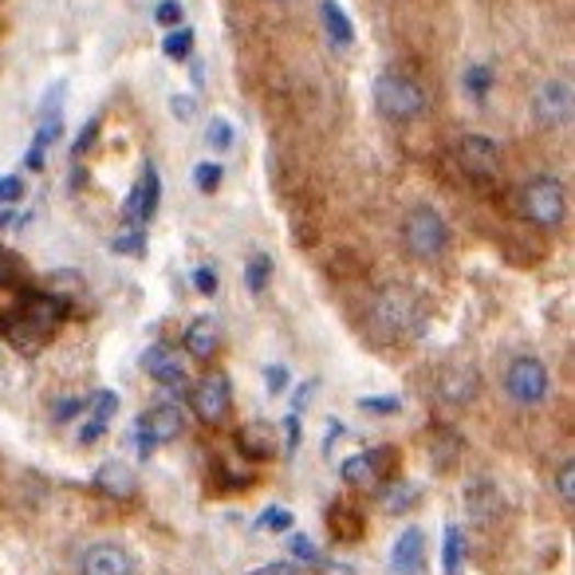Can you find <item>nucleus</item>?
Listing matches in <instances>:
<instances>
[{
    "mask_svg": "<svg viewBox=\"0 0 575 575\" xmlns=\"http://www.w3.org/2000/svg\"><path fill=\"white\" fill-rule=\"evenodd\" d=\"M374 106L391 123H410V119H418L426 111V91L418 79L403 76V71H386L374 83Z\"/></svg>",
    "mask_w": 575,
    "mask_h": 575,
    "instance_id": "1",
    "label": "nucleus"
},
{
    "mask_svg": "<svg viewBox=\"0 0 575 575\" xmlns=\"http://www.w3.org/2000/svg\"><path fill=\"white\" fill-rule=\"evenodd\" d=\"M520 210L540 229H560L564 225V185L552 173H537L520 185Z\"/></svg>",
    "mask_w": 575,
    "mask_h": 575,
    "instance_id": "2",
    "label": "nucleus"
},
{
    "mask_svg": "<svg viewBox=\"0 0 575 575\" xmlns=\"http://www.w3.org/2000/svg\"><path fill=\"white\" fill-rule=\"evenodd\" d=\"M403 240L410 257L418 260H438L450 245V229H446V221L430 210V205H418V210L406 213L403 221Z\"/></svg>",
    "mask_w": 575,
    "mask_h": 575,
    "instance_id": "3",
    "label": "nucleus"
},
{
    "mask_svg": "<svg viewBox=\"0 0 575 575\" xmlns=\"http://www.w3.org/2000/svg\"><path fill=\"white\" fill-rule=\"evenodd\" d=\"M505 391L517 406H540L552 391V374L537 356H517L505 371Z\"/></svg>",
    "mask_w": 575,
    "mask_h": 575,
    "instance_id": "4",
    "label": "nucleus"
},
{
    "mask_svg": "<svg viewBox=\"0 0 575 575\" xmlns=\"http://www.w3.org/2000/svg\"><path fill=\"white\" fill-rule=\"evenodd\" d=\"M394 470H398V453L394 450L356 453V458H347L343 465H339V473H343V481L351 485V489H371V485H379V481L398 477Z\"/></svg>",
    "mask_w": 575,
    "mask_h": 575,
    "instance_id": "5",
    "label": "nucleus"
},
{
    "mask_svg": "<svg viewBox=\"0 0 575 575\" xmlns=\"http://www.w3.org/2000/svg\"><path fill=\"white\" fill-rule=\"evenodd\" d=\"M190 406L198 410V418H202V422H213V426L225 422V414H229V406H233L229 379H225L221 371L205 374L202 383L190 391Z\"/></svg>",
    "mask_w": 575,
    "mask_h": 575,
    "instance_id": "6",
    "label": "nucleus"
},
{
    "mask_svg": "<svg viewBox=\"0 0 575 575\" xmlns=\"http://www.w3.org/2000/svg\"><path fill=\"white\" fill-rule=\"evenodd\" d=\"M374 319L386 327V336H410L418 327V304L403 288H386L379 304H374Z\"/></svg>",
    "mask_w": 575,
    "mask_h": 575,
    "instance_id": "7",
    "label": "nucleus"
},
{
    "mask_svg": "<svg viewBox=\"0 0 575 575\" xmlns=\"http://www.w3.org/2000/svg\"><path fill=\"white\" fill-rule=\"evenodd\" d=\"M532 115H537L540 126L548 131H556L572 119V83L567 79H548L540 83L537 99H532Z\"/></svg>",
    "mask_w": 575,
    "mask_h": 575,
    "instance_id": "8",
    "label": "nucleus"
},
{
    "mask_svg": "<svg viewBox=\"0 0 575 575\" xmlns=\"http://www.w3.org/2000/svg\"><path fill=\"white\" fill-rule=\"evenodd\" d=\"M158 202H162V178H158L154 166H146L138 185L131 190V198H126L123 205V217L131 221V229H138L143 221H150L154 213H158Z\"/></svg>",
    "mask_w": 575,
    "mask_h": 575,
    "instance_id": "9",
    "label": "nucleus"
},
{
    "mask_svg": "<svg viewBox=\"0 0 575 575\" xmlns=\"http://www.w3.org/2000/svg\"><path fill=\"white\" fill-rule=\"evenodd\" d=\"M458 166L470 178H477V182H489L493 173H497L500 158H497V146L489 143V138H481V135H465L458 143Z\"/></svg>",
    "mask_w": 575,
    "mask_h": 575,
    "instance_id": "10",
    "label": "nucleus"
},
{
    "mask_svg": "<svg viewBox=\"0 0 575 575\" xmlns=\"http://www.w3.org/2000/svg\"><path fill=\"white\" fill-rule=\"evenodd\" d=\"M143 367L146 374H150L154 383H162V386H173V391H182L185 383V363L182 356H178V347L170 343H154L143 351Z\"/></svg>",
    "mask_w": 575,
    "mask_h": 575,
    "instance_id": "11",
    "label": "nucleus"
},
{
    "mask_svg": "<svg viewBox=\"0 0 575 575\" xmlns=\"http://www.w3.org/2000/svg\"><path fill=\"white\" fill-rule=\"evenodd\" d=\"M83 575H135V560L119 544H91L79 560Z\"/></svg>",
    "mask_w": 575,
    "mask_h": 575,
    "instance_id": "12",
    "label": "nucleus"
},
{
    "mask_svg": "<svg viewBox=\"0 0 575 575\" xmlns=\"http://www.w3.org/2000/svg\"><path fill=\"white\" fill-rule=\"evenodd\" d=\"M68 296H59V292H44V296H29V304H24V324L32 327V331H36L40 339L48 336L52 327L59 324V319L68 316Z\"/></svg>",
    "mask_w": 575,
    "mask_h": 575,
    "instance_id": "13",
    "label": "nucleus"
},
{
    "mask_svg": "<svg viewBox=\"0 0 575 575\" xmlns=\"http://www.w3.org/2000/svg\"><path fill=\"white\" fill-rule=\"evenodd\" d=\"M426 564V532L422 528H403L391 548V572L398 575H418Z\"/></svg>",
    "mask_w": 575,
    "mask_h": 575,
    "instance_id": "14",
    "label": "nucleus"
},
{
    "mask_svg": "<svg viewBox=\"0 0 575 575\" xmlns=\"http://www.w3.org/2000/svg\"><path fill=\"white\" fill-rule=\"evenodd\" d=\"M143 422L154 433V441H173L185 430V410L182 403H158L150 414H143Z\"/></svg>",
    "mask_w": 575,
    "mask_h": 575,
    "instance_id": "15",
    "label": "nucleus"
},
{
    "mask_svg": "<svg viewBox=\"0 0 575 575\" xmlns=\"http://www.w3.org/2000/svg\"><path fill=\"white\" fill-rule=\"evenodd\" d=\"M319 20H324V32L336 48H347L356 40V24H351V16L343 12L339 0H319Z\"/></svg>",
    "mask_w": 575,
    "mask_h": 575,
    "instance_id": "16",
    "label": "nucleus"
},
{
    "mask_svg": "<svg viewBox=\"0 0 575 575\" xmlns=\"http://www.w3.org/2000/svg\"><path fill=\"white\" fill-rule=\"evenodd\" d=\"M95 485H99V493H106V497L123 500L135 493V473L126 470L123 461H103L95 473Z\"/></svg>",
    "mask_w": 575,
    "mask_h": 575,
    "instance_id": "17",
    "label": "nucleus"
},
{
    "mask_svg": "<svg viewBox=\"0 0 575 575\" xmlns=\"http://www.w3.org/2000/svg\"><path fill=\"white\" fill-rule=\"evenodd\" d=\"M217 347H221V327L213 324L210 316L193 319L190 331H185V351H190L193 359H210L217 356Z\"/></svg>",
    "mask_w": 575,
    "mask_h": 575,
    "instance_id": "18",
    "label": "nucleus"
},
{
    "mask_svg": "<svg viewBox=\"0 0 575 575\" xmlns=\"http://www.w3.org/2000/svg\"><path fill=\"white\" fill-rule=\"evenodd\" d=\"M237 446H240V453H249V458H257V461L272 458V450H277L272 426H269V422H249V426H240Z\"/></svg>",
    "mask_w": 575,
    "mask_h": 575,
    "instance_id": "19",
    "label": "nucleus"
},
{
    "mask_svg": "<svg viewBox=\"0 0 575 575\" xmlns=\"http://www.w3.org/2000/svg\"><path fill=\"white\" fill-rule=\"evenodd\" d=\"M418 497H422V489H418L414 481H403V477H391V485L379 493V500H383L386 512H406V508H410Z\"/></svg>",
    "mask_w": 575,
    "mask_h": 575,
    "instance_id": "20",
    "label": "nucleus"
},
{
    "mask_svg": "<svg viewBox=\"0 0 575 575\" xmlns=\"http://www.w3.org/2000/svg\"><path fill=\"white\" fill-rule=\"evenodd\" d=\"M245 284H249L252 296H260V292L272 284V257L269 252H252L249 264H245Z\"/></svg>",
    "mask_w": 575,
    "mask_h": 575,
    "instance_id": "21",
    "label": "nucleus"
},
{
    "mask_svg": "<svg viewBox=\"0 0 575 575\" xmlns=\"http://www.w3.org/2000/svg\"><path fill=\"white\" fill-rule=\"evenodd\" d=\"M493 64H470V68L461 71V87L470 91L473 99H485L493 91Z\"/></svg>",
    "mask_w": 575,
    "mask_h": 575,
    "instance_id": "22",
    "label": "nucleus"
},
{
    "mask_svg": "<svg viewBox=\"0 0 575 575\" xmlns=\"http://www.w3.org/2000/svg\"><path fill=\"white\" fill-rule=\"evenodd\" d=\"M461 560H465V537H461L458 525H446V548H441L446 575H461Z\"/></svg>",
    "mask_w": 575,
    "mask_h": 575,
    "instance_id": "23",
    "label": "nucleus"
},
{
    "mask_svg": "<svg viewBox=\"0 0 575 575\" xmlns=\"http://www.w3.org/2000/svg\"><path fill=\"white\" fill-rule=\"evenodd\" d=\"M465 497H470V517L473 520H485L489 517V505H497V489H493V481H473L470 489H465Z\"/></svg>",
    "mask_w": 575,
    "mask_h": 575,
    "instance_id": "24",
    "label": "nucleus"
},
{
    "mask_svg": "<svg viewBox=\"0 0 575 575\" xmlns=\"http://www.w3.org/2000/svg\"><path fill=\"white\" fill-rule=\"evenodd\" d=\"M87 410H91V422L111 426V418L119 414V394L115 391H95L87 398Z\"/></svg>",
    "mask_w": 575,
    "mask_h": 575,
    "instance_id": "25",
    "label": "nucleus"
},
{
    "mask_svg": "<svg viewBox=\"0 0 575 575\" xmlns=\"http://www.w3.org/2000/svg\"><path fill=\"white\" fill-rule=\"evenodd\" d=\"M162 52L170 59H190V52H193V29H185V24H178V29H166Z\"/></svg>",
    "mask_w": 575,
    "mask_h": 575,
    "instance_id": "26",
    "label": "nucleus"
},
{
    "mask_svg": "<svg viewBox=\"0 0 575 575\" xmlns=\"http://www.w3.org/2000/svg\"><path fill=\"white\" fill-rule=\"evenodd\" d=\"M111 252H119V257H146V233L143 229L119 233V237L111 240Z\"/></svg>",
    "mask_w": 575,
    "mask_h": 575,
    "instance_id": "27",
    "label": "nucleus"
},
{
    "mask_svg": "<svg viewBox=\"0 0 575 575\" xmlns=\"http://www.w3.org/2000/svg\"><path fill=\"white\" fill-rule=\"evenodd\" d=\"M205 143H210V150L225 154L233 146V123L229 119H213L210 126H205Z\"/></svg>",
    "mask_w": 575,
    "mask_h": 575,
    "instance_id": "28",
    "label": "nucleus"
},
{
    "mask_svg": "<svg viewBox=\"0 0 575 575\" xmlns=\"http://www.w3.org/2000/svg\"><path fill=\"white\" fill-rule=\"evenodd\" d=\"M221 178H225L221 162H198V166H193V185H198L202 193H213V190H217Z\"/></svg>",
    "mask_w": 575,
    "mask_h": 575,
    "instance_id": "29",
    "label": "nucleus"
},
{
    "mask_svg": "<svg viewBox=\"0 0 575 575\" xmlns=\"http://www.w3.org/2000/svg\"><path fill=\"white\" fill-rule=\"evenodd\" d=\"M359 410H371V414H398L403 403L394 398V394H363L359 398Z\"/></svg>",
    "mask_w": 575,
    "mask_h": 575,
    "instance_id": "30",
    "label": "nucleus"
},
{
    "mask_svg": "<svg viewBox=\"0 0 575 575\" xmlns=\"http://www.w3.org/2000/svg\"><path fill=\"white\" fill-rule=\"evenodd\" d=\"M292 525H296V517L288 508H264L257 520V528H272V532H292Z\"/></svg>",
    "mask_w": 575,
    "mask_h": 575,
    "instance_id": "31",
    "label": "nucleus"
},
{
    "mask_svg": "<svg viewBox=\"0 0 575 575\" xmlns=\"http://www.w3.org/2000/svg\"><path fill=\"white\" fill-rule=\"evenodd\" d=\"M182 16H185L182 0H158V9H154V20H158L162 29H178Z\"/></svg>",
    "mask_w": 575,
    "mask_h": 575,
    "instance_id": "32",
    "label": "nucleus"
},
{
    "mask_svg": "<svg viewBox=\"0 0 575 575\" xmlns=\"http://www.w3.org/2000/svg\"><path fill=\"white\" fill-rule=\"evenodd\" d=\"M288 552L296 560H304V564H324V552H319L307 537H288Z\"/></svg>",
    "mask_w": 575,
    "mask_h": 575,
    "instance_id": "33",
    "label": "nucleus"
},
{
    "mask_svg": "<svg viewBox=\"0 0 575 575\" xmlns=\"http://www.w3.org/2000/svg\"><path fill=\"white\" fill-rule=\"evenodd\" d=\"M99 126H103V123H99V119H87V126L76 135V143H71V158H83V154L91 150V146H95Z\"/></svg>",
    "mask_w": 575,
    "mask_h": 575,
    "instance_id": "34",
    "label": "nucleus"
},
{
    "mask_svg": "<svg viewBox=\"0 0 575 575\" xmlns=\"http://www.w3.org/2000/svg\"><path fill=\"white\" fill-rule=\"evenodd\" d=\"M556 489H560V500L572 508L575 505V461H564V465H560Z\"/></svg>",
    "mask_w": 575,
    "mask_h": 575,
    "instance_id": "35",
    "label": "nucleus"
},
{
    "mask_svg": "<svg viewBox=\"0 0 575 575\" xmlns=\"http://www.w3.org/2000/svg\"><path fill=\"white\" fill-rule=\"evenodd\" d=\"M20 198H24L20 173H4V178H0V205H16Z\"/></svg>",
    "mask_w": 575,
    "mask_h": 575,
    "instance_id": "36",
    "label": "nucleus"
},
{
    "mask_svg": "<svg viewBox=\"0 0 575 575\" xmlns=\"http://www.w3.org/2000/svg\"><path fill=\"white\" fill-rule=\"evenodd\" d=\"M264 391L272 394V398H280V394L288 391V367H269V371H264Z\"/></svg>",
    "mask_w": 575,
    "mask_h": 575,
    "instance_id": "37",
    "label": "nucleus"
},
{
    "mask_svg": "<svg viewBox=\"0 0 575 575\" xmlns=\"http://www.w3.org/2000/svg\"><path fill=\"white\" fill-rule=\"evenodd\" d=\"M193 288L202 292V296H213L217 292V269H210V264H202V269H193Z\"/></svg>",
    "mask_w": 575,
    "mask_h": 575,
    "instance_id": "38",
    "label": "nucleus"
},
{
    "mask_svg": "<svg viewBox=\"0 0 575 575\" xmlns=\"http://www.w3.org/2000/svg\"><path fill=\"white\" fill-rule=\"evenodd\" d=\"M135 450H138V458H154V450H158V441H154V433L150 430H146V422H143V418H138V422H135Z\"/></svg>",
    "mask_w": 575,
    "mask_h": 575,
    "instance_id": "39",
    "label": "nucleus"
},
{
    "mask_svg": "<svg viewBox=\"0 0 575 575\" xmlns=\"http://www.w3.org/2000/svg\"><path fill=\"white\" fill-rule=\"evenodd\" d=\"M79 410H87V403H79V398H59V403H56V414H52V418H56V422L64 426V422H71V418H76Z\"/></svg>",
    "mask_w": 575,
    "mask_h": 575,
    "instance_id": "40",
    "label": "nucleus"
},
{
    "mask_svg": "<svg viewBox=\"0 0 575 575\" xmlns=\"http://www.w3.org/2000/svg\"><path fill=\"white\" fill-rule=\"evenodd\" d=\"M284 450L288 453H296V446H300V414H288L284 418Z\"/></svg>",
    "mask_w": 575,
    "mask_h": 575,
    "instance_id": "41",
    "label": "nucleus"
},
{
    "mask_svg": "<svg viewBox=\"0 0 575 575\" xmlns=\"http://www.w3.org/2000/svg\"><path fill=\"white\" fill-rule=\"evenodd\" d=\"M170 111H173L178 119H185V123H190V119L198 115V103H193L190 95H173V99H170Z\"/></svg>",
    "mask_w": 575,
    "mask_h": 575,
    "instance_id": "42",
    "label": "nucleus"
},
{
    "mask_svg": "<svg viewBox=\"0 0 575 575\" xmlns=\"http://www.w3.org/2000/svg\"><path fill=\"white\" fill-rule=\"evenodd\" d=\"M103 433H106L103 422H91V418H87L83 430H79V441H83V446H95V441L103 438Z\"/></svg>",
    "mask_w": 575,
    "mask_h": 575,
    "instance_id": "43",
    "label": "nucleus"
},
{
    "mask_svg": "<svg viewBox=\"0 0 575 575\" xmlns=\"http://www.w3.org/2000/svg\"><path fill=\"white\" fill-rule=\"evenodd\" d=\"M252 575H300V567H296V564H288V560H277V564L257 567Z\"/></svg>",
    "mask_w": 575,
    "mask_h": 575,
    "instance_id": "44",
    "label": "nucleus"
},
{
    "mask_svg": "<svg viewBox=\"0 0 575 575\" xmlns=\"http://www.w3.org/2000/svg\"><path fill=\"white\" fill-rule=\"evenodd\" d=\"M316 391H319V383H316V379H312V383H307V386H300V391H296V398H292V414H304L307 398H312V394H316Z\"/></svg>",
    "mask_w": 575,
    "mask_h": 575,
    "instance_id": "45",
    "label": "nucleus"
},
{
    "mask_svg": "<svg viewBox=\"0 0 575 575\" xmlns=\"http://www.w3.org/2000/svg\"><path fill=\"white\" fill-rule=\"evenodd\" d=\"M12 277H16V264H12V260L0 252V284H12Z\"/></svg>",
    "mask_w": 575,
    "mask_h": 575,
    "instance_id": "46",
    "label": "nucleus"
},
{
    "mask_svg": "<svg viewBox=\"0 0 575 575\" xmlns=\"http://www.w3.org/2000/svg\"><path fill=\"white\" fill-rule=\"evenodd\" d=\"M339 433H343V422H331V426H327V441H324V453H331V441H336Z\"/></svg>",
    "mask_w": 575,
    "mask_h": 575,
    "instance_id": "47",
    "label": "nucleus"
},
{
    "mask_svg": "<svg viewBox=\"0 0 575 575\" xmlns=\"http://www.w3.org/2000/svg\"><path fill=\"white\" fill-rule=\"evenodd\" d=\"M12 225H16V213H12L9 205H4V210H0V233H9Z\"/></svg>",
    "mask_w": 575,
    "mask_h": 575,
    "instance_id": "48",
    "label": "nucleus"
}]
</instances>
